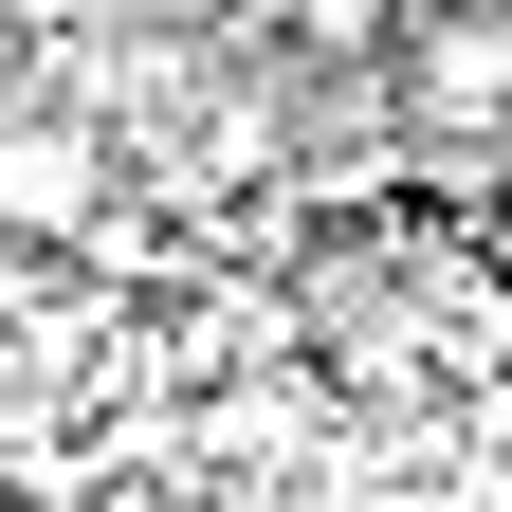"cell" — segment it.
Here are the masks:
<instances>
[{"label":"cell","instance_id":"6da1fadb","mask_svg":"<svg viewBox=\"0 0 512 512\" xmlns=\"http://www.w3.org/2000/svg\"><path fill=\"white\" fill-rule=\"evenodd\" d=\"M110 220V128L74 92H0V238H92Z\"/></svg>","mask_w":512,"mask_h":512},{"label":"cell","instance_id":"3957f363","mask_svg":"<svg viewBox=\"0 0 512 512\" xmlns=\"http://www.w3.org/2000/svg\"><path fill=\"white\" fill-rule=\"evenodd\" d=\"M311 55H403V0H293Z\"/></svg>","mask_w":512,"mask_h":512},{"label":"cell","instance_id":"7a4b0ae2","mask_svg":"<svg viewBox=\"0 0 512 512\" xmlns=\"http://www.w3.org/2000/svg\"><path fill=\"white\" fill-rule=\"evenodd\" d=\"M403 74L439 128H512V0H403Z\"/></svg>","mask_w":512,"mask_h":512}]
</instances>
